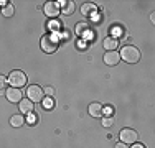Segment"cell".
I'll return each mask as SVG.
<instances>
[{
  "label": "cell",
  "mask_w": 155,
  "mask_h": 148,
  "mask_svg": "<svg viewBox=\"0 0 155 148\" xmlns=\"http://www.w3.org/2000/svg\"><path fill=\"white\" fill-rule=\"evenodd\" d=\"M40 46H41V50L45 51V53H54V51L58 50V40L54 38L51 33H48V35L41 36V40H40Z\"/></svg>",
  "instance_id": "cell-1"
},
{
  "label": "cell",
  "mask_w": 155,
  "mask_h": 148,
  "mask_svg": "<svg viewBox=\"0 0 155 148\" xmlns=\"http://www.w3.org/2000/svg\"><path fill=\"white\" fill-rule=\"evenodd\" d=\"M120 59H124L125 63H137L140 59V53L135 46H124L120 50Z\"/></svg>",
  "instance_id": "cell-2"
},
{
  "label": "cell",
  "mask_w": 155,
  "mask_h": 148,
  "mask_svg": "<svg viewBox=\"0 0 155 148\" xmlns=\"http://www.w3.org/2000/svg\"><path fill=\"white\" fill-rule=\"evenodd\" d=\"M7 82L12 84V87L18 89V87H21V86H25V84H27V74H25L23 71H20V69H15V71L10 72Z\"/></svg>",
  "instance_id": "cell-3"
},
{
  "label": "cell",
  "mask_w": 155,
  "mask_h": 148,
  "mask_svg": "<svg viewBox=\"0 0 155 148\" xmlns=\"http://www.w3.org/2000/svg\"><path fill=\"white\" fill-rule=\"evenodd\" d=\"M27 97L31 102H40L45 99V92H43V89L40 86H30L27 89Z\"/></svg>",
  "instance_id": "cell-4"
},
{
  "label": "cell",
  "mask_w": 155,
  "mask_h": 148,
  "mask_svg": "<svg viewBox=\"0 0 155 148\" xmlns=\"http://www.w3.org/2000/svg\"><path fill=\"white\" fill-rule=\"evenodd\" d=\"M137 132L132 130V128H124V130H120V140H122V143H129V145H132V143L137 142Z\"/></svg>",
  "instance_id": "cell-5"
},
{
  "label": "cell",
  "mask_w": 155,
  "mask_h": 148,
  "mask_svg": "<svg viewBox=\"0 0 155 148\" xmlns=\"http://www.w3.org/2000/svg\"><path fill=\"white\" fill-rule=\"evenodd\" d=\"M43 10H45V15L50 18L58 17V13H60V7H58L56 2H46L45 7H43Z\"/></svg>",
  "instance_id": "cell-6"
},
{
  "label": "cell",
  "mask_w": 155,
  "mask_h": 148,
  "mask_svg": "<svg viewBox=\"0 0 155 148\" xmlns=\"http://www.w3.org/2000/svg\"><path fill=\"white\" fill-rule=\"evenodd\" d=\"M5 95H7V99H8L10 102H20L21 101V92H20V89H15V87H10V89H7L5 91Z\"/></svg>",
  "instance_id": "cell-7"
},
{
  "label": "cell",
  "mask_w": 155,
  "mask_h": 148,
  "mask_svg": "<svg viewBox=\"0 0 155 148\" xmlns=\"http://www.w3.org/2000/svg\"><path fill=\"white\" fill-rule=\"evenodd\" d=\"M119 59H120V56L117 51H107L104 56V63L107 66H116V64H119Z\"/></svg>",
  "instance_id": "cell-8"
},
{
  "label": "cell",
  "mask_w": 155,
  "mask_h": 148,
  "mask_svg": "<svg viewBox=\"0 0 155 148\" xmlns=\"http://www.w3.org/2000/svg\"><path fill=\"white\" fill-rule=\"evenodd\" d=\"M18 105H20L21 114H31L33 112V102L30 99H21V101L18 102Z\"/></svg>",
  "instance_id": "cell-9"
},
{
  "label": "cell",
  "mask_w": 155,
  "mask_h": 148,
  "mask_svg": "<svg viewBox=\"0 0 155 148\" xmlns=\"http://www.w3.org/2000/svg\"><path fill=\"white\" fill-rule=\"evenodd\" d=\"M96 10H97V7L94 3H83V7H81V13L86 15V17H93Z\"/></svg>",
  "instance_id": "cell-10"
},
{
  "label": "cell",
  "mask_w": 155,
  "mask_h": 148,
  "mask_svg": "<svg viewBox=\"0 0 155 148\" xmlns=\"http://www.w3.org/2000/svg\"><path fill=\"white\" fill-rule=\"evenodd\" d=\"M89 114L93 117H101L102 115V105H101V104H97V102H93L89 105Z\"/></svg>",
  "instance_id": "cell-11"
},
{
  "label": "cell",
  "mask_w": 155,
  "mask_h": 148,
  "mask_svg": "<svg viewBox=\"0 0 155 148\" xmlns=\"http://www.w3.org/2000/svg\"><path fill=\"white\" fill-rule=\"evenodd\" d=\"M117 46H119V41L116 38H106L104 40V48L107 51H116Z\"/></svg>",
  "instance_id": "cell-12"
},
{
  "label": "cell",
  "mask_w": 155,
  "mask_h": 148,
  "mask_svg": "<svg viewBox=\"0 0 155 148\" xmlns=\"http://www.w3.org/2000/svg\"><path fill=\"white\" fill-rule=\"evenodd\" d=\"M10 124H12V127H21V125L25 124V118H23V115H13L12 118H10Z\"/></svg>",
  "instance_id": "cell-13"
},
{
  "label": "cell",
  "mask_w": 155,
  "mask_h": 148,
  "mask_svg": "<svg viewBox=\"0 0 155 148\" xmlns=\"http://www.w3.org/2000/svg\"><path fill=\"white\" fill-rule=\"evenodd\" d=\"M74 10H76L74 2H66V5L63 7V13H64V15H73V13H74Z\"/></svg>",
  "instance_id": "cell-14"
},
{
  "label": "cell",
  "mask_w": 155,
  "mask_h": 148,
  "mask_svg": "<svg viewBox=\"0 0 155 148\" xmlns=\"http://www.w3.org/2000/svg\"><path fill=\"white\" fill-rule=\"evenodd\" d=\"M110 31H112V36H110V38H116L117 40V36H122L124 35V28L122 27H119V25H114L112 28H110Z\"/></svg>",
  "instance_id": "cell-15"
},
{
  "label": "cell",
  "mask_w": 155,
  "mask_h": 148,
  "mask_svg": "<svg viewBox=\"0 0 155 148\" xmlns=\"http://www.w3.org/2000/svg\"><path fill=\"white\" fill-rule=\"evenodd\" d=\"M87 28H89V25H87V23H78L76 25V33H78V35H84V33L87 31Z\"/></svg>",
  "instance_id": "cell-16"
},
{
  "label": "cell",
  "mask_w": 155,
  "mask_h": 148,
  "mask_svg": "<svg viewBox=\"0 0 155 148\" xmlns=\"http://www.w3.org/2000/svg\"><path fill=\"white\" fill-rule=\"evenodd\" d=\"M13 12H15V10H13V5H7L5 8H2V13H3V17H12V15H13Z\"/></svg>",
  "instance_id": "cell-17"
},
{
  "label": "cell",
  "mask_w": 155,
  "mask_h": 148,
  "mask_svg": "<svg viewBox=\"0 0 155 148\" xmlns=\"http://www.w3.org/2000/svg\"><path fill=\"white\" fill-rule=\"evenodd\" d=\"M43 105H45V109H53V105H54V102H53V97H46V99H43Z\"/></svg>",
  "instance_id": "cell-18"
},
{
  "label": "cell",
  "mask_w": 155,
  "mask_h": 148,
  "mask_svg": "<svg viewBox=\"0 0 155 148\" xmlns=\"http://www.w3.org/2000/svg\"><path fill=\"white\" fill-rule=\"evenodd\" d=\"M112 112H114V110H112V107H110V105H106V107H102V114H106L107 117H110V115H112Z\"/></svg>",
  "instance_id": "cell-19"
},
{
  "label": "cell",
  "mask_w": 155,
  "mask_h": 148,
  "mask_svg": "<svg viewBox=\"0 0 155 148\" xmlns=\"http://www.w3.org/2000/svg\"><path fill=\"white\" fill-rule=\"evenodd\" d=\"M112 124H114V122H112V118H110V117H104V118H102V125H104V127H110Z\"/></svg>",
  "instance_id": "cell-20"
},
{
  "label": "cell",
  "mask_w": 155,
  "mask_h": 148,
  "mask_svg": "<svg viewBox=\"0 0 155 148\" xmlns=\"http://www.w3.org/2000/svg\"><path fill=\"white\" fill-rule=\"evenodd\" d=\"M43 92H45V95H48V97H53V95H54V89H53V87L43 89Z\"/></svg>",
  "instance_id": "cell-21"
},
{
  "label": "cell",
  "mask_w": 155,
  "mask_h": 148,
  "mask_svg": "<svg viewBox=\"0 0 155 148\" xmlns=\"http://www.w3.org/2000/svg\"><path fill=\"white\" fill-rule=\"evenodd\" d=\"M5 84H7V79H5L3 76H0V89L5 87Z\"/></svg>",
  "instance_id": "cell-22"
},
{
  "label": "cell",
  "mask_w": 155,
  "mask_h": 148,
  "mask_svg": "<svg viewBox=\"0 0 155 148\" xmlns=\"http://www.w3.org/2000/svg\"><path fill=\"white\" fill-rule=\"evenodd\" d=\"M7 5H8V2H5V0H0V7H2V8H5Z\"/></svg>",
  "instance_id": "cell-23"
},
{
  "label": "cell",
  "mask_w": 155,
  "mask_h": 148,
  "mask_svg": "<svg viewBox=\"0 0 155 148\" xmlns=\"http://www.w3.org/2000/svg\"><path fill=\"white\" fill-rule=\"evenodd\" d=\"M132 148H145V146L140 145V143H132Z\"/></svg>",
  "instance_id": "cell-24"
},
{
  "label": "cell",
  "mask_w": 155,
  "mask_h": 148,
  "mask_svg": "<svg viewBox=\"0 0 155 148\" xmlns=\"http://www.w3.org/2000/svg\"><path fill=\"white\" fill-rule=\"evenodd\" d=\"M50 27H51V28H53V27H54V28H58V21H51Z\"/></svg>",
  "instance_id": "cell-25"
},
{
  "label": "cell",
  "mask_w": 155,
  "mask_h": 148,
  "mask_svg": "<svg viewBox=\"0 0 155 148\" xmlns=\"http://www.w3.org/2000/svg\"><path fill=\"white\" fill-rule=\"evenodd\" d=\"M116 148H127V146H125V143H117Z\"/></svg>",
  "instance_id": "cell-26"
},
{
  "label": "cell",
  "mask_w": 155,
  "mask_h": 148,
  "mask_svg": "<svg viewBox=\"0 0 155 148\" xmlns=\"http://www.w3.org/2000/svg\"><path fill=\"white\" fill-rule=\"evenodd\" d=\"M35 120H36V117H35V115H31V117H30V122H28V124H35Z\"/></svg>",
  "instance_id": "cell-27"
}]
</instances>
